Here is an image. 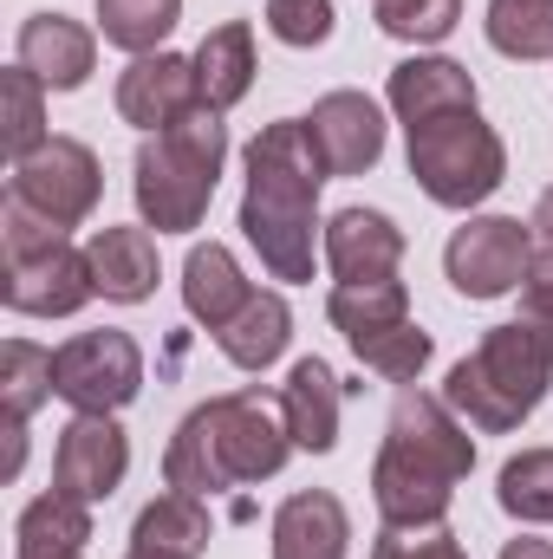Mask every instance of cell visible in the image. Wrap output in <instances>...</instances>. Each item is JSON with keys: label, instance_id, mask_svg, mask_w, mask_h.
Listing matches in <instances>:
<instances>
[{"label": "cell", "instance_id": "1", "mask_svg": "<svg viewBox=\"0 0 553 559\" xmlns=\"http://www.w3.org/2000/svg\"><path fill=\"white\" fill-rule=\"evenodd\" d=\"M319 182L326 163L306 138V118H280L248 143V189H242V235L261 254V267L286 286L313 280L319 254Z\"/></svg>", "mask_w": 553, "mask_h": 559}, {"label": "cell", "instance_id": "2", "mask_svg": "<svg viewBox=\"0 0 553 559\" xmlns=\"http://www.w3.org/2000/svg\"><path fill=\"white\" fill-rule=\"evenodd\" d=\"M293 436L268 391H228L196 404L163 449V481L176 495H215L235 481H268L286 468Z\"/></svg>", "mask_w": 553, "mask_h": 559}, {"label": "cell", "instance_id": "3", "mask_svg": "<svg viewBox=\"0 0 553 559\" xmlns=\"http://www.w3.org/2000/svg\"><path fill=\"white\" fill-rule=\"evenodd\" d=\"M548 384H553V319L521 312L508 325H489L482 345L449 365L443 404L462 423L502 436V429H521V423L541 411Z\"/></svg>", "mask_w": 553, "mask_h": 559}, {"label": "cell", "instance_id": "4", "mask_svg": "<svg viewBox=\"0 0 553 559\" xmlns=\"http://www.w3.org/2000/svg\"><path fill=\"white\" fill-rule=\"evenodd\" d=\"M222 163H228V124H222V111H209V105H196L189 118H176L169 131H156V138L138 143V176H131V189H138V215L143 228H156V235H189V228H202V215H209V202H215V182H222Z\"/></svg>", "mask_w": 553, "mask_h": 559}, {"label": "cell", "instance_id": "5", "mask_svg": "<svg viewBox=\"0 0 553 559\" xmlns=\"http://www.w3.org/2000/svg\"><path fill=\"white\" fill-rule=\"evenodd\" d=\"M0 248H7V306L26 319H66L98 293L85 248H72L59 222H46L13 195L0 209Z\"/></svg>", "mask_w": 553, "mask_h": 559}, {"label": "cell", "instance_id": "6", "mask_svg": "<svg viewBox=\"0 0 553 559\" xmlns=\"http://www.w3.org/2000/svg\"><path fill=\"white\" fill-rule=\"evenodd\" d=\"M411 176L436 209H475L502 189L508 150L495 124H482V111H449V118L411 124Z\"/></svg>", "mask_w": 553, "mask_h": 559}, {"label": "cell", "instance_id": "7", "mask_svg": "<svg viewBox=\"0 0 553 559\" xmlns=\"http://www.w3.org/2000/svg\"><path fill=\"white\" fill-rule=\"evenodd\" d=\"M52 391L79 411V417H118L143 391V352L131 332L105 325V332H79L52 352Z\"/></svg>", "mask_w": 553, "mask_h": 559}, {"label": "cell", "instance_id": "8", "mask_svg": "<svg viewBox=\"0 0 553 559\" xmlns=\"http://www.w3.org/2000/svg\"><path fill=\"white\" fill-rule=\"evenodd\" d=\"M534 261V228L515 215H469L449 248H443V274L462 299H502L528 280Z\"/></svg>", "mask_w": 553, "mask_h": 559}, {"label": "cell", "instance_id": "9", "mask_svg": "<svg viewBox=\"0 0 553 559\" xmlns=\"http://www.w3.org/2000/svg\"><path fill=\"white\" fill-rule=\"evenodd\" d=\"M98 189H105V169H98L92 143H79V138H46L33 156L13 163V182H7L13 202L39 209L59 228H79L98 209Z\"/></svg>", "mask_w": 553, "mask_h": 559}, {"label": "cell", "instance_id": "10", "mask_svg": "<svg viewBox=\"0 0 553 559\" xmlns=\"http://www.w3.org/2000/svg\"><path fill=\"white\" fill-rule=\"evenodd\" d=\"M131 468V436L111 417H72L59 429V449H52V488L72 495V501H111L118 481Z\"/></svg>", "mask_w": 553, "mask_h": 559}, {"label": "cell", "instance_id": "11", "mask_svg": "<svg viewBox=\"0 0 553 559\" xmlns=\"http://www.w3.org/2000/svg\"><path fill=\"white\" fill-rule=\"evenodd\" d=\"M385 449L411 455V462L449 475V481H462V475L475 468V442H469L462 417H456L443 397H423V391H398L391 423H385Z\"/></svg>", "mask_w": 553, "mask_h": 559}, {"label": "cell", "instance_id": "12", "mask_svg": "<svg viewBox=\"0 0 553 559\" xmlns=\"http://www.w3.org/2000/svg\"><path fill=\"white\" fill-rule=\"evenodd\" d=\"M196 105H202V85H196V59H183V52H143L118 72V118L138 124L143 138L169 131Z\"/></svg>", "mask_w": 553, "mask_h": 559}, {"label": "cell", "instance_id": "13", "mask_svg": "<svg viewBox=\"0 0 553 559\" xmlns=\"http://www.w3.org/2000/svg\"><path fill=\"white\" fill-rule=\"evenodd\" d=\"M306 138L319 150L326 176H365L385 156V111L365 92H326L306 118Z\"/></svg>", "mask_w": 553, "mask_h": 559}, {"label": "cell", "instance_id": "14", "mask_svg": "<svg viewBox=\"0 0 553 559\" xmlns=\"http://www.w3.org/2000/svg\"><path fill=\"white\" fill-rule=\"evenodd\" d=\"M319 254L339 286L352 280H391L404 267V228L385 209H339L319 235Z\"/></svg>", "mask_w": 553, "mask_h": 559}, {"label": "cell", "instance_id": "15", "mask_svg": "<svg viewBox=\"0 0 553 559\" xmlns=\"http://www.w3.org/2000/svg\"><path fill=\"white\" fill-rule=\"evenodd\" d=\"M20 66L46 85V92H79L98 66V33L72 13H33L20 26Z\"/></svg>", "mask_w": 553, "mask_h": 559}, {"label": "cell", "instance_id": "16", "mask_svg": "<svg viewBox=\"0 0 553 559\" xmlns=\"http://www.w3.org/2000/svg\"><path fill=\"white\" fill-rule=\"evenodd\" d=\"M372 501H378L385 527H443V514L456 501V481L436 475V468H423V462H411V455H398V449H378V462H372Z\"/></svg>", "mask_w": 553, "mask_h": 559}, {"label": "cell", "instance_id": "17", "mask_svg": "<svg viewBox=\"0 0 553 559\" xmlns=\"http://www.w3.org/2000/svg\"><path fill=\"white\" fill-rule=\"evenodd\" d=\"M385 98H391V111L404 118V131L411 124H430V118H449V111H475V79H469V66H456V59H404L398 72H391V85H385Z\"/></svg>", "mask_w": 553, "mask_h": 559}, {"label": "cell", "instance_id": "18", "mask_svg": "<svg viewBox=\"0 0 553 559\" xmlns=\"http://www.w3.org/2000/svg\"><path fill=\"white\" fill-rule=\"evenodd\" d=\"M352 554V514L339 495L306 488L286 495L274 514V559H345Z\"/></svg>", "mask_w": 553, "mask_h": 559}, {"label": "cell", "instance_id": "19", "mask_svg": "<svg viewBox=\"0 0 553 559\" xmlns=\"http://www.w3.org/2000/svg\"><path fill=\"white\" fill-rule=\"evenodd\" d=\"M280 417H286V436L293 449L306 455H326L339 442V378L326 358H299L280 384Z\"/></svg>", "mask_w": 553, "mask_h": 559}, {"label": "cell", "instance_id": "20", "mask_svg": "<svg viewBox=\"0 0 553 559\" xmlns=\"http://www.w3.org/2000/svg\"><path fill=\"white\" fill-rule=\"evenodd\" d=\"M248 299H255V286H248L242 261H235L222 241L189 248V261H183V306H189V319H196V325L222 332Z\"/></svg>", "mask_w": 553, "mask_h": 559}, {"label": "cell", "instance_id": "21", "mask_svg": "<svg viewBox=\"0 0 553 559\" xmlns=\"http://www.w3.org/2000/svg\"><path fill=\"white\" fill-rule=\"evenodd\" d=\"M85 261H92L98 293L118 299V306H138V299L156 293V241H150V228H111L105 222L85 241Z\"/></svg>", "mask_w": 553, "mask_h": 559}, {"label": "cell", "instance_id": "22", "mask_svg": "<svg viewBox=\"0 0 553 559\" xmlns=\"http://www.w3.org/2000/svg\"><path fill=\"white\" fill-rule=\"evenodd\" d=\"M189 59H196V85L209 111H235L255 92V26L248 20H222Z\"/></svg>", "mask_w": 553, "mask_h": 559}, {"label": "cell", "instance_id": "23", "mask_svg": "<svg viewBox=\"0 0 553 559\" xmlns=\"http://www.w3.org/2000/svg\"><path fill=\"white\" fill-rule=\"evenodd\" d=\"M286 338H293V312H286L280 293H255V299L215 332V345H222V358H228L235 371H268L280 352H286Z\"/></svg>", "mask_w": 553, "mask_h": 559}, {"label": "cell", "instance_id": "24", "mask_svg": "<svg viewBox=\"0 0 553 559\" xmlns=\"http://www.w3.org/2000/svg\"><path fill=\"white\" fill-rule=\"evenodd\" d=\"M131 547L138 554H163V559H202L209 547V508H202V495H156L150 508L138 514V527H131Z\"/></svg>", "mask_w": 553, "mask_h": 559}, {"label": "cell", "instance_id": "25", "mask_svg": "<svg viewBox=\"0 0 553 559\" xmlns=\"http://www.w3.org/2000/svg\"><path fill=\"white\" fill-rule=\"evenodd\" d=\"M326 319L345 332V345L352 338H365V332H385V325H398V319H411V286L391 274V280H352V286H332V299H326Z\"/></svg>", "mask_w": 553, "mask_h": 559}, {"label": "cell", "instance_id": "26", "mask_svg": "<svg viewBox=\"0 0 553 559\" xmlns=\"http://www.w3.org/2000/svg\"><path fill=\"white\" fill-rule=\"evenodd\" d=\"M13 540H20V554H85V540H92V508L52 488V495H39V501L20 508Z\"/></svg>", "mask_w": 553, "mask_h": 559}, {"label": "cell", "instance_id": "27", "mask_svg": "<svg viewBox=\"0 0 553 559\" xmlns=\"http://www.w3.org/2000/svg\"><path fill=\"white\" fill-rule=\"evenodd\" d=\"M176 20H183V0H98V33H105V46H118V52H163V39L176 33Z\"/></svg>", "mask_w": 553, "mask_h": 559}, {"label": "cell", "instance_id": "28", "mask_svg": "<svg viewBox=\"0 0 553 559\" xmlns=\"http://www.w3.org/2000/svg\"><path fill=\"white\" fill-rule=\"evenodd\" d=\"M482 26L502 59H553V0H489Z\"/></svg>", "mask_w": 553, "mask_h": 559}, {"label": "cell", "instance_id": "29", "mask_svg": "<svg viewBox=\"0 0 553 559\" xmlns=\"http://www.w3.org/2000/svg\"><path fill=\"white\" fill-rule=\"evenodd\" d=\"M46 397H59L52 391V352L33 345V338H7L0 345V411L13 423H26Z\"/></svg>", "mask_w": 553, "mask_h": 559}, {"label": "cell", "instance_id": "30", "mask_svg": "<svg viewBox=\"0 0 553 559\" xmlns=\"http://www.w3.org/2000/svg\"><path fill=\"white\" fill-rule=\"evenodd\" d=\"M495 501H502V514H515V521H553V449H521V455H508L502 462V475H495Z\"/></svg>", "mask_w": 553, "mask_h": 559}, {"label": "cell", "instance_id": "31", "mask_svg": "<svg viewBox=\"0 0 553 559\" xmlns=\"http://www.w3.org/2000/svg\"><path fill=\"white\" fill-rule=\"evenodd\" d=\"M0 105H7L0 138H7V156H13V163H20V156H33L39 143L52 138V131H46V85H39L26 66H13V72L0 79Z\"/></svg>", "mask_w": 553, "mask_h": 559}, {"label": "cell", "instance_id": "32", "mask_svg": "<svg viewBox=\"0 0 553 559\" xmlns=\"http://www.w3.org/2000/svg\"><path fill=\"white\" fill-rule=\"evenodd\" d=\"M352 352H358V365H372L378 378H391V384H411L416 371L430 365V332H423L416 319H398V325H385V332H365V338H352Z\"/></svg>", "mask_w": 553, "mask_h": 559}, {"label": "cell", "instance_id": "33", "mask_svg": "<svg viewBox=\"0 0 553 559\" xmlns=\"http://www.w3.org/2000/svg\"><path fill=\"white\" fill-rule=\"evenodd\" d=\"M456 20H462V0H378V26L391 39H411V46L449 39Z\"/></svg>", "mask_w": 553, "mask_h": 559}, {"label": "cell", "instance_id": "34", "mask_svg": "<svg viewBox=\"0 0 553 559\" xmlns=\"http://www.w3.org/2000/svg\"><path fill=\"white\" fill-rule=\"evenodd\" d=\"M268 33L286 46H326L332 39V0H268Z\"/></svg>", "mask_w": 553, "mask_h": 559}, {"label": "cell", "instance_id": "35", "mask_svg": "<svg viewBox=\"0 0 553 559\" xmlns=\"http://www.w3.org/2000/svg\"><path fill=\"white\" fill-rule=\"evenodd\" d=\"M372 559H469L449 527H385L372 540Z\"/></svg>", "mask_w": 553, "mask_h": 559}, {"label": "cell", "instance_id": "36", "mask_svg": "<svg viewBox=\"0 0 553 559\" xmlns=\"http://www.w3.org/2000/svg\"><path fill=\"white\" fill-rule=\"evenodd\" d=\"M521 312L553 319V248H541V254L528 261V280H521Z\"/></svg>", "mask_w": 553, "mask_h": 559}, {"label": "cell", "instance_id": "37", "mask_svg": "<svg viewBox=\"0 0 553 559\" xmlns=\"http://www.w3.org/2000/svg\"><path fill=\"white\" fill-rule=\"evenodd\" d=\"M20 462H26V423L7 417V481L20 475Z\"/></svg>", "mask_w": 553, "mask_h": 559}, {"label": "cell", "instance_id": "38", "mask_svg": "<svg viewBox=\"0 0 553 559\" xmlns=\"http://www.w3.org/2000/svg\"><path fill=\"white\" fill-rule=\"evenodd\" d=\"M502 559H553V540H534V534H521V540H508Z\"/></svg>", "mask_w": 553, "mask_h": 559}, {"label": "cell", "instance_id": "39", "mask_svg": "<svg viewBox=\"0 0 553 559\" xmlns=\"http://www.w3.org/2000/svg\"><path fill=\"white\" fill-rule=\"evenodd\" d=\"M528 228H534V235H541V241L553 248V189L541 195V202H534V222H528Z\"/></svg>", "mask_w": 553, "mask_h": 559}, {"label": "cell", "instance_id": "40", "mask_svg": "<svg viewBox=\"0 0 553 559\" xmlns=\"http://www.w3.org/2000/svg\"><path fill=\"white\" fill-rule=\"evenodd\" d=\"M13 559H85V554H13Z\"/></svg>", "mask_w": 553, "mask_h": 559}, {"label": "cell", "instance_id": "41", "mask_svg": "<svg viewBox=\"0 0 553 559\" xmlns=\"http://www.w3.org/2000/svg\"><path fill=\"white\" fill-rule=\"evenodd\" d=\"M131 559H163V554H138V547H131Z\"/></svg>", "mask_w": 553, "mask_h": 559}]
</instances>
